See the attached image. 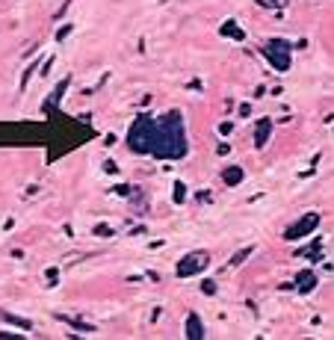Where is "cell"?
Returning a JSON list of instances; mask_svg holds the SVG:
<instances>
[{
	"label": "cell",
	"mask_w": 334,
	"mask_h": 340,
	"mask_svg": "<svg viewBox=\"0 0 334 340\" xmlns=\"http://www.w3.org/2000/svg\"><path fill=\"white\" fill-rule=\"evenodd\" d=\"M127 145L133 154H154L157 160L187 157L190 142H187V127H183L180 110H172V113L157 116V119L139 116L127 133Z\"/></svg>",
	"instance_id": "6da1fadb"
},
{
	"label": "cell",
	"mask_w": 334,
	"mask_h": 340,
	"mask_svg": "<svg viewBox=\"0 0 334 340\" xmlns=\"http://www.w3.org/2000/svg\"><path fill=\"white\" fill-rule=\"evenodd\" d=\"M290 51H293V48H290V42H284V39H272V42H266L264 48H261V53L272 62L275 71H287V68H290Z\"/></svg>",
	"instance_id": "7a4b0ae2"
},
{
	"label": "cell",
	"mask_w": 334,
	"mask_h": 340,
	"mask_svg": "<svg viewBox=\"0 0 334 340\" xmlns=\"http://www.w3.org/2000/svg\"><path fill=\"white\" fill-rule=\"evenodd\" d=\"M207 263H210V255H207V252H190V255L177 263V275H180V278L198 275L201 269H207Z\"/></svg>",
	"instance_id": "3957f363"
},
{
	"label": "cell",
	"mask_w": 334,
	"mask_h": 340,
	"mask_svg": "<svg viewBox=\"0 0 334 340\" xmlns=\"http://www.w3.org/2000/svg\"><path fill=\"white\" fill-rule=\"evenodd\" d=\"M317 225H319V216L317 213H308V216H302L296 225H290V228L284 231V240H290V243H293V240H302L305 234H311Z\"/></svg>",
	"instance_id": "277c9868"
},
{
	"label": "cell",
	"mask_w": 334,
	"mask_h": 340,
	"mask_svg": "<svg viewBox=\"0 0 334 340\" xmlns=\"http://www.w3.org/2000/svg\"><path fill=\"white\" fill-rule=\"evenodd\" d=\"M269 133H272V121L261 119V121H257V127H254V145H257V148H264L266 142H269Z\"/></svg>",
	"instance_id": "5b68a950"
},
{
	"label": "cell",
	"mask_w": 334,
	"mask_h": 340,
	"mask_svg": "<svg viewBox=\"0 0 334 340\" xmlns=\"http://www.w3.org/2000/svg\"><path fill=\"white\" fill-rule=\"evenodd\" d=\"M183 328H187V331H183L187 337H193V340H201V337H204V325H201V320H198L195 314H190V317H187V325H183Z\"/></svg>",
	"instance_id": "8992f818"
},
{
	"label": "cell",
	"mask_w": 334,
	"mask_h": 340,
	"mask_svg": "<svg viewBox=\"0 0 334 340\" xmlns=\"http://www.w3.org/2000/svg\"><path fill=\"white\" fill-rule=\"evenodd\" d=\"M314 287H317V278H314V272H302L299 278H296V290H299V293H311Z\"/></svg>",
	"instance_id": "52a82bcc"
},
{
	"label": "cell",
	"mask_w": 334,
	"mask_h": 340,
	"mask_svg": "<svg viewBox=\"0 0 334 340\" xmlns=\"http://www.w3.org/2000/svg\"><path fill=\"white\" fill-rule=\"evenodd\" d=\"M222 178H225V184H240V181H243V169H240V166L225 169V175H222Z\"/></svg>",
	"instance_id": "ba28073f"
},
{
	"label": "cell",
	"mask_w": 334,
	"mask_h": 340,
	"mask_svg": "<svg viewBox=\"0 0 334 340\" xmlns=\"http://www.w3.org/2000/svg\"><path fill=\"white\" fill-rule=\"evenodd\" d=\"M59 320H65V323H68L71 328H77V331H83V334H92V331H95V328H92V325L80 323V320H68V317H59Z\"/></svg>",
	"instance_id": "9c48e42d"
},
{
	"label": "cell",
	"mask_w": 334,
	"mask_h": 340,
	"mask_svg": "<svg viewBox=\"0 0 334 340\" xmlns=\"http://www.w3.org/2000/svg\"><path fill=\"white\" fill-rule=\"evenodd\" d=\"M65 89H68V80H62V83L56 86V92H53V95H51V104H48V110L59 104V98H62V92H65Z\"/></svg>",
	"instance_id": "30bf717a"
},
{
	"label": "cell",
	"mask_w": 334,
	"mask_h": 340,
	"mask_svg": "<svg viewBox=\"0 0 334 340\" xmlns=\"http://www.w3.org/2000/svg\"><path fill=\"white\" fill-rule=\"evenodd\" d=\"M251 252H254L251 246H248V249H243V252H237V255L231 257V266H240V263H243V260H246V257L251 255Z\"/></svg>",
	"instance_id": "8fae6325"
},
{
	"label": "cell",
	"mask_w": 334,
	"mask_h": 340,
	"mask_svg": "<svg viewBox=\"0 0 334 340\" xmlns=\"http://www.w3.org/2000/svg\"><path fill=\"white\" fill-rule=\"evenodd\" d=\"M6 320H9L12 325H18V328H27V331L33 328V323H30V320H21V317H12V314H6Z\"/></svg>",
	"instance_id": "7c38bea8"
},
{
	"label": "cell",
	"mask_w": 334,
	"mask_h": 340,
	"mask_svg": "<svg viewBox=\"0 0 334 340\" xmlns=\"http://www.w3.org/2000/svg\"><path fill=\"white\" fill-rule=\"evenodd\" d=\"M257 3H261V6H266V9H281L287 0H257Z\"/></svg>",
	"instance_id": "4fadbf2b"
},
{
	"label": "cell",
	"mask_w": 334,
	"mask_h": 340,
	"mask_svg": "<svg viewBox=\"0 0 334 340\" xmlns=\"http://www.w3.org/2000/svg\"><path fill=\"white\" fill-rule=\"evenodd\" d=\"M175 201H183V184H175Z\"/></svg>",
	"instance_id": "5bb4252c"
},
{
	"label": "cell",
	"mask_w": 334,
	"mask_h": 340,
	"mask_svg": "<svg viewBox=\"0 0 334 340\" xmlns=\"http://www.w3.org/2000/svg\"><path fill=\"white\" fill-rule=\"evenodd\" d=\"M95 234H104V237H109V234H113V231H109V228H106V225H98V228H95Z\"/></svg>",
	"instance_id": "9a60e30c"
},
{
	"label": "cell",
	"mask_w": 334,
	"mask_h": 340,
	"mask_svg": "<svg viewBox=\"0 0 334 340\" xmlns=\"http://www.w3.org/2000/svg\"><path fill=\"white\" fill-rule=\"evenodd\" d=\"M201 290H204V293H216V284H213V281H204V287Z\"/></svg>",
	"instance_id": "2e32d148"
},
{
	"label": "cell",
	"mask_w": 334,
	"mask_h": 340,
	"mask_svg": "<svg viewBox=\"0 0 334 340\" xmlns=\"http://www.w3.org/2000/svg\"><path fill=\"white\" fill-rule=\"evenodd\" d=\"M68 33H71V24H68V27H62V30L56 33V39H65V36H68Z\"/></svg>",
	"instance_id": "e0dca14e"
},
{
	"label": "cell",
	"mask_w": 334,
	"mask_h": 340,
	"mask_svg": "<svg viewBox=\"0 0 334 340\" xmlns=\"http://www.w3.org/2000/svg\"><path fill=\"white\" fill-rule=\"evenodd\" d=\"M0 337H15V334H6V331H0Z\"/></svg>",
	"instance_id": "ac0fdd59"
}]
</instances>
